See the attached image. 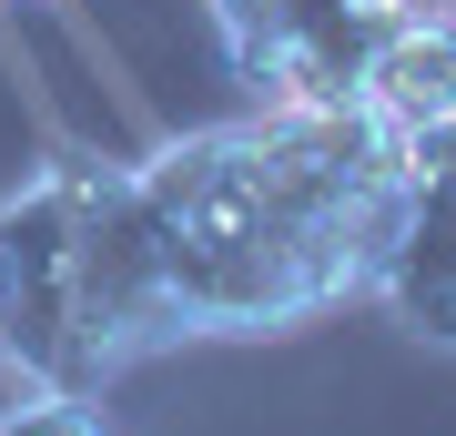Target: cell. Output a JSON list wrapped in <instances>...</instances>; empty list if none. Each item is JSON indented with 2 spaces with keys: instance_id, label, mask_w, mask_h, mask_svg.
<instances>
[{
  "instance_id": "cell-1",
  "label": "cell",
  "mask_w": 456,
  "mask_h": 436,
  "mask_svg": "<svg viewBox=\"0 0 456 436\" xmlns=\"http://www.w3.org/2000/svg\"><path fill=\"white\" fill-rule=\"evenodd\" d=\"M426 143L365 102H254L132 162L183 335H294L386 284Z\"/></svg>"
},
{
  "instance_id": "cell-2",
  "label": "cell",
  "mask_w": 456,
  "mask_h": 436,
  "mask_svg": "<svg viewBox=\"0 0 456 436\" xmlns=\"http://www.w3.org/2000/svg\"><path fill=\"white\" fill-rule=\"evenodd\" d=\"M203 11L264 102H355L375 41L416 0H203Z\"/></svg>"
},
{
  "instance_id": "cell-3",
  "label": "cell",
  "mask_w": 456,
  "mask_h": 436,
  "mask_svg": "<svg viewBox=\"0 0 456 436\" xmlns=\"http://www.w3.org/2000/svg\"><path fill=\"white\" fill-rule=\"evenodd\" d=\"M386 294L416 335L456 345V132L426 143V173H416V203H406V234H395V264H386Z\"/></svg>"
},
{
  "instance_id": "cell-4",
  "label": "cell",
  "mask_w": 456,
  "mask_h": 436,
  "mask_svg": "<svg viewBox=\"0 0 456 436\" xmlns=\"http://www.w3.org/2000/svg\"><path fill=\"white\" fill-rule=\"evenodd\" d=\"M0 436H112L92 396H41L20 386V406H0Z\"/></svg>"
},
{
  "instance_id": "cell-5",
  "label": "cell",
  "mask_w": 456,
  "mask_h": 436,
  "mask_svg": "<svg viewBox=\"0 0 456 436\" xmlns=\"http://www.w3.org/2000/svg\"><path fill=\"white\" fill-rule=\"evenodd\" d=\"M426 11H436V31H446V41H456V0H426Z\"/></svg>"
}]
</instances>
